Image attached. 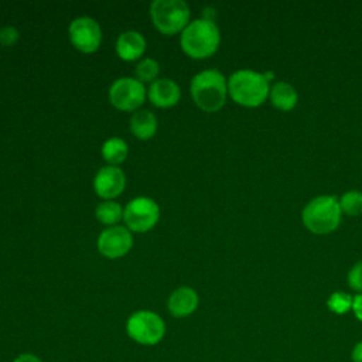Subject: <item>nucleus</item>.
I'll list each match as a JSON object with an SVG mask.
<instances>
[{
	"label": "nucleus",
	"instance_id": "1",
	"mask_svg": "<svg viewBox=\"0 0 362 362\" xmlns=\"http://www.w3.org/2000/svg\"><path fill=\"white\" fill-rule=\"evenodd\" d=\"M221 42L218 25L211 18H198L191 21L180 37L182 51L195 59H204L216 52Z\"/></svg>",
	"mask_w": 362,
	"mask_h": 362
},
{
	"label": "nucleus",
	"instance_id": "2",
	"mask_svg": "<svg viewBox=\"0 0 362 362\" xmlns=\"http://www.w3.org/2000/svg\"><path fill=\"white\" fill-rule=\"evenodd\" d=\"M270 74H260L252 69H239L228 81L230 98L246 107H256L269 96Z\"/></svg>",
	"mask_w": 362,
	"mask_h": 362
},
{
	"label": "nucleus",
	"instance_id": "3",
	"mask_svg": "<svg viewBox=\"0 0 362 362\" xmlns=\"http://www.w3.org/2000/svg\"><path fill=\"white\" fill-rule=\"evenodd\" d=\"M189 90L195 105L212 113L225 105L228 82L218 69H205L191 79Z\"/></svg>",
	"mask_w": 362,
	"mask_h": 362
},
{
	"label": "nucleus",
	"instance_id": "4",
	"mask_svg": "<svg viewBox=\"0 0 362 362\" xmlns=\"http://www.w3.org/2000/svg\"><path fill=\"white\" fill-rule=\"evenodd\" d=\"M339 201L331 195L313 198L303 209V223L314 233L324 235L332 232L341 222Z\"/></svg>",
	"mask_w": 362,
	"mask_h": 362
},
{
	"label": "nucleus",
	"instance_id": "5",
	"mask_svg": "<svg viewBox=\"0 0 362 362\" xmlns=\"http://www.w3.org/2000/svg\"><path fill=\"white\" fill-rule=\"evenodd\" d=\"M150 17L160 33L173 35L189 24V7L182 0H154L150 4Z\"/></svg>",
	"mask_w": 362,
	"mask_h": 362
},
{
	"label": "nucleus",
	"instance_id": "6",
	"mask_svg": "<svg viewBox=\"0 0 362 362\" xmlns=\"http://www.w3.org/2000/svg\"><path fill=\"white\" fill-rule=\"evenodd\" d=\"M126 332L137 344L156 345L164 338L165 324L158 314L140 310L127 318Z\"/></svg>",
	"mask_w": 362,
	"mask_h": 362
},
{
	"label": "nucleus",
	"instance_id": "7",
	"mask_svg": "<svg viewBox=\"0 0 362 362\" xmlns=\"http://www.w3.org/2000/svg\"><path fill=\"white\" fill-rule=\"evenodd\" d=\"M160 218V208L153 198L136 197L123 209L126 228L133 232H147L156 226Z\"/></svg>",
	"mask_w": 362,
	"mask_h": 362
},
{
	"label": "nucleus",
	"instance_id": "8",
	"mask_svg": "<svg viewBox=\"0 0 362 362\" xmlns=\"http://www.w3.org/2000/svg\"><path fill=\"white\" fill-rule=\"evenodd\" d=\"M146 88L136 78L123 76L116 79L109 88L110 103L123 112H136L146 99Z\"/></svg>",
	"mask_w": 362,
	"mask_h": 362
},
{
	"label": "nucleus",
	"instance_id": "9",
	"mask_svg": "<svg viewBox=\"0 0 362 362\" xmlns=\"http://www.w3.org/2000/svg\"><path fill=\"white\" fill-rule=\"evenodd\" d=\"M68 35L72 45L85 52H95L102 42V30L96 20L92 17H78L71 21L68 28Z\"/></svg>",
	"mask_w": 362,
	"mask_h": 362
},
{
	"label": "nucleus",
	"instance_id": "10",
	"mask_svg": "<svg viewBox=\"0 0 362 362\" xmlns=\"http://www.w3.org/2000/svg\"><path fill=\"white\" fill-rule=\"evenodd\" d=\"M133 246L132 232L126 226L115 225L103 229L98 238V250L107 259H117L129 253Z\"/></svg>",
	"mask_w": 362,
	"mask_h": 362
},
{
	"label": "nucleus",
	"instance_id": "11",
	"mask_svg": "<svg viewBox=\"0 0 362 362\" xmlns=\"http://www.w3.org/2000/svg\"><path fill=\"white\" fill-rule=\"evenodd\" d=\"M126 187V175L117 165L102 167L93 178L95 192L105 199L116 198Z\"/></svg>",
	"mask_w": 362,
	"mask_h": 362
},
{
	"label": "nucleus",
	"instance_id": "12",
	"mask_svg": "<svg viewBox=\"0 0 362 362\" xmlns=\"http://www.w3.org/2000/svg\"><path fill=\"white\" fill-rule=\"evenodd\" d=\"M147 96L150 102L157 107H171L178 103L181 98V89L173 79L160 78L150 85Z\"/></svg>",
	"mask_w": 362,
	"mask_h": 362
},
{
	"label": "nucleus",
	"instance_id": "13",
	"mask_svg": "<svg viewBox=\"0 0 362 362\" xmlns=\"http://www.w3.org/2000/svg\"><path fill=\"white\" fill-rule=\"evenodd\" d=\"M199 303V297L192 287H178L175 288L167 301L168 311L175 318H184L191 315Z\"/></svg>",
	"mask_w": 362,
	"mask_h": 362
},
{
	"label": "nucleus",
	"instance_id": "14",
	"mask_svg": "<svg viewBox=\"0 0 362 362\" xmlns=\"http://www.w3.org/2000/svg\"><path fill=\"white\" fill-rule=\"evenodd\" d=\"M115 48L116 54L123 61H136L144 54L146 38L139 31L127 30L117 37Z\"/></svg>",
	"mask_w": 362,
	"mask_h": 362
},
{
	"label": "nucleus",
	"instance_id": "15",
	"mask_svg": "<svg viewBox=\"0 0 362 362\" xmlns=\"http://www.w3.org/2000/svg\"><path fill=\"white\" fill-rule=\"evenodd\" d=\"M129 126L137 139L148 140L157 132V117L147 109H139L133 112Z\"/></svg>",
	"mask_w": 362,
	"mask_h": 362
},
{
	"label": "nucleus",
	"instance_id": "16",
	"mask_svg": "<svg viewBox=\"0 0 362 362\" xmlns=\"http://www.w3.org/2000/svg\"><path fill=\"white\" fill-rule=\"evenodd\" d=\"M270 102L280 110H291L297 103V92L294 86L287 82H276L269 92Z\"/></svg>",
	"mask_w": 362,
	"mask_h": 362
},
{
	"label": "nucleus",
	"instance_id": "17",
	"mask_svg": "<svg viewBox=\"0 0 362 362\" xmlns=\"http://www.w3.org/2000/svg\"><path fill=\"white\" fill-rule=\"evenodd\" d=\"M102 157L107 165H117L123 163L129 154L127 143L120 137H110L102 144Z\"/></svg>",
	"mask_w": 362,
	"mask_h": 362
},
{
	"label": "nucleus",
	"instance_id": "18",
	"mask_svg": "<svg viewBox=\"0 0 362 362\" xmlns=\"http://www.w3.org/2000/svg\"><path fill=\"white\" fill-rule=\"evenodd\" d=\"M95 215L100 223L107 226H115L123 218V209L116 201L106 199L96 206Z\"/></svg>",
	"mask_w": 362,
	"mask_h": 362
},
{
	"label": "nucleus",
	"instance_id": "19",
	"mask_svg": "<svg viewBox=\"0 0 362 362\" xmlns=\"http://www.w3.org/2000/svg\"><path fill=\"white\" fill-rule=\"evenodd\" d=\"M136 79L143 82H154L160 74V65L153 58H144L136 65Z\"/></svg>",
	"mask_w": 362,
	"mask_h": 362
},
{
	"label": "nucleus",
	"instance_id": "20",
	"mask_svg": "<svg viewBox=\"0 0 362 362\" xmlns=\"http://www.w3.org/2000/svg\"><path fill=\"white\" fill-rule=\"evenodd\" d=\"M339 206L342 212L351 216H356L362 214V192L356 189L346 191L339 199Z\"/></svg>",
	"mask_w": 362,
	"mask_h": 362
},
{
	"label": "nucleus",
	"instance_id": "21",
	"mask_svg": "<svg viewBox=\"0 0 362 362\" xmlns=\"http://www.w3.org/2000/svg\"><path fill=\"white\" fill-rule=\"evenodd\" d=\"M352 301H354V297H351L348 293L335 291L327 300V305L335 314H345L349 310H352Z\"/></svg>",
	"mask_w": 362,
	"mask_h": 362
},
{
	"label": "nucleus",
	"instance_id": "22",
	"mask_svg": "<svg viewBox=\"0 0 362 362\" xmlns=\"http://www.w3.org/2000/svg\"><path fill=\"white\" fill-rule=\"evenodd\" d=\"M348 284L352 290L362 293V260L354 264L348 272Z\"/></svg>",
	"mask_w": 362,
	"mask_h": 362
},
{
	"label": "nucleus",
	"instance_id": "23",
	"mask_svg": "<svg viewBox=\"0 0 362 362\" xmlns=\"http://www.w3.org/2000/svg\"><path fill=\"white\" fill-rule=\"evenodd\" d=\"M18 31L13 25H6L0 30V44L11 47L18 40Z\"/></svg>",
	"mask_w": 362,
	"mask_h": 362
},
{
	"label": "nucleus",
	"instance_id": "24",
	"mask_svg": "<svg viewBox=\"0 0 362 362\" xmlns=\"http://www.w3.org/2000/svg\"><path fill=\"white\" fill-rule=\"evenodd\" d=\"M352 311L355 314V317L362 322V293L356 294L354 297V301H352Z\"/></svg>",
	"mask_w": 362,
	"mask_h": 362
},
{
	"label": "nucleus",
	"instance_id": "25",
	"mask_svg": "<svg viewBox=\"0 0 362 362\" xmlns=\"http://www.w3.org/2000/svg\"><path fill=\"white\" fill-rule=\"evenodd\" d=\"M13 362H42V361L37 355H34V354L24 352V354H20L18 356H16Z\"/></svg>",
	"mask_w": 362,
	"mask_h": 362
},
{
	"label": "nucleus",
	"instance_id": "26",
	"mask_svg": "<svg viewBox=\"0 0 362 362\" xmlns=\"http://www.w3.org/2000/svg\"><path fill=\"white\" fill-rule=\"evenodd\" d=\"M351 359H352V362H362V341H359L354 346V349L351 352Z\"/></svg>",
	"mask_w": 362,
	"mask_h": 362
}]
</instances>
